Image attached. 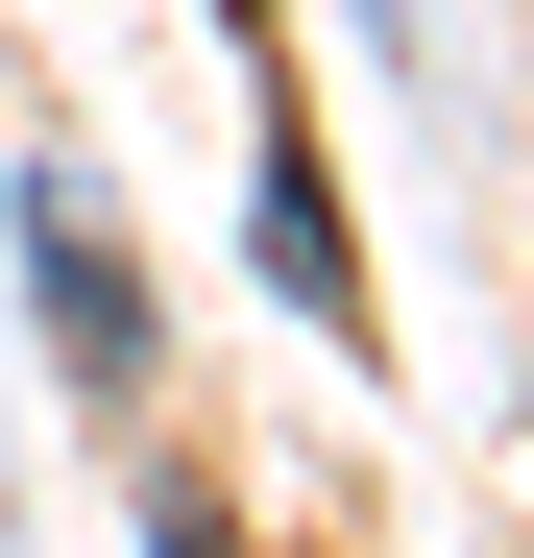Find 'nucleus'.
Returning a JSON list of instances; mask_svg holds the SVG:
<instances>
[{
    "mask_svg": "<svg viewBox=\"0 0 534 558\" xmlns=\"http://www.w3.org/2000/svg\"><path fill=\"white\" fill-rule=\"evenodd\" d=\"M25 243H49V340H73V364H146V292H122V243H73V195H49Z\"/></svg>",
    "mask_w": 534,
    "mask_h": 558,
    "instance_id": "1",
    "label": "nucleus"
}]
</instances>
